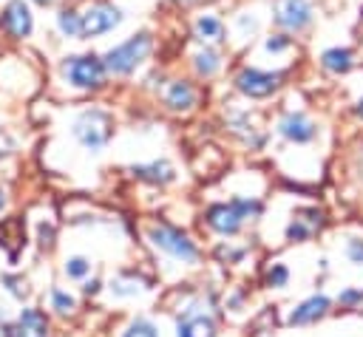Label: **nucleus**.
<instances>
[{"mask_svg":"<svg viewBox=\"0 0 363 337\" xmlns=\"http://www.w3.org/2000/svg\"><path fill=\"white\" fill-rule=\"evenodd\" d=\"M261 212V204L255 198H233L227 204H213L207 210V227L218 235H235L247 218H255Z\"/></svg>","mask_w":363,"mask_h":337,"instance_id":"nucleus-1","label":"nucleus"},{"mask_svg":"<svg viewBox=\"0 0 363 337\" xmlns=\"http://www.w3.org/2000/svg\"><path fill=\"white\" fill-rule=\"evenodd\" d=\"M150 48H153V37H150L147 31H139V34H130L125 42L113 45V48L105 54L102 62H105V68H108L111 74L125 76V74L136 71V65H139L142 59H147Z\"/></svg>","mask_w":363,"mask_h":337,"instance_id":"nucleus-2","label":"nucleus"},{"mask_svg":"<svg viewBox=\"0 0 363 337\" xmlns=\"http://www.w3.org/2000/svg\"><path fill=\"white\" fill-rule=\"evenodd\" d=\"M105 62L96 54H74L62 59V76L79 91H96L105 85Z\"/></svg>","mask_w":363,"mask_h":337,"instance_id":"nucleus-3","label":"nucleus"},{"mask_svg":"<svg viewBox=\"0 0 363 337\" xmlns=\"http://www.w3.org/2000/svg\"><path fill=\"white\" fill-rule=\"evenodd\" d=\"M147 238H150V244L156 249H162L164 255H170V258H176L182 263H196L199 261V246L182 229H176L170 224H153L147 229Z\"/></svg>","mask_w":363,"mask_h":337,"instance_id":"nucleus-4","label":"nucleus"},{"mask_svg":"<svg viewBox=\"0 0 363 337\" xmlns=\"http://www.w3.org/2000/svg\"><path fill=\"white\" fill-rule=\"evenodd\" d=\"M111 116L105 113V110H99V108H88V110H82L79 116H77V122H74V136H77V142L82 144V147H88V150H102L105 144H108V139H111Z\"/></svg>","mask_w":363,"mask_h":337,"instance_id":"nucleus-5","label":"nucleus"},{"mask_svg":"<svg viewBox=\"0 0 363 337\" xmlns=\"http://www.w3.org/2000/svg\"><path fill=\"white\" fill-rule=\"evenodd\" d=\"M122 23V8L113 6V3H94L82 11V40H91V37H102L108 31H113L116 25Z\"/></svg>","mask_w":363,"mask_h":337,"instance_id":"nucleus-6","label":"nucleus"},{"mask_svg":"<svg viewBox=\"0 0 363 337\" xmlns=\"http://www.w3.org/2000/svg\"><path fill=\"white\" fill-rule=\"evenodd\" d=\"M284 82V74H272V71H258V68H241L235 76V88L250 96V99H264L272 96Z\"/></svg>","mask_w":363,"mask_h":337,"instance_id":"nucleus-7","label":"nucleus"},{"mask_svg":"<svg viewBox=\"0 0 363 337\" xmlns=\"http://www.w3.org/2000/svg\"><path fill=\"white\" fill-rule=\"evenodd\" d=\"M0 28H3L11 40L28 37L31 28H34V17H31L28 3H23V0H9L6 8L0 11Z\"/></svg>","mask_w":363,"mask_h":337,"instance_id":"nucleus-8","label":"nucleus"},{"mask_svg":"<svg viewBox=\"0 0 363 337\" xmlns=\"http://www.w3.org/2000/svg\"><path fill=\"white\" fill-rule=\"evenodd\" d=\"M278 133H281L284 139L295 142V144H306V142H312V139L318 136V125H315L306 113H301V110H289V113L281 116V122H278Z\"/></svg>","mask_w":363,"mask_h":337,"instance_id":"nucleus-9","label":"nucleus"},{"mask_svg":"<svg viewBox=\"0 0 363 337\" xmlns=\"http://www.w3.org/2000/svg\"><path fill=\"white\" fill-rule=\"evenodd\" d=\"M275 23L286 31H303L312 23V6L306 0H281L275 6Z\"/></svg>","mask_w":363,"mask_h":337,"instance_id":"nucleus-10","label":"nucleus"},{"mask_svg":"<svg viewBox=\"0 0 363 337\" xmlns=\"http://www.w3.org/2000/svg\"><path fill=\"white\" fill-rule=\"evenodd\" d=\"M176 337H216V320H213L204 309L190 306V309L179 317Z\"/></svg>","mask_w":363,"mask_h":337,"instance_id":"nucleus-11","label":"nucleus"},{"mask_svg":"<svg viewBox=\"0 0 363 337\" xmlns=\"http://www.w3.org/2000/svg\"><path fill=\"white\" fill-rule=\"evenodd\" d=\"M320 227H323V212L318 207H301V210H295V215L286 227V238L289 241H309Z\"/></svg>","mask_w":363,"mask_h":337,"instance_id":"nucleus-12","label":"nucleus"},{"mask_svg":"<svg viewBox=\"0 0 363 337\" xmlns=\"http://www.w3.org/2000/svg\"><path fill=\"white\" fill-rule=\"evenodd\" d=\"M9 337H48V320L40 309H23L9 326Z\"/></svg>","mask_w":363,"mask_h":337,"instance_id":"nucleus-13","label":"nucleus"},{"mask_svg":"<svg viewBox=\"0 0 363 337\" xmlns=\"http://www.w3.org/2000/svg\"><path fill=\"white\" fill-rule=\"evenodd\" d=\"M326 312H329V297L315 295V297H309V300H303L301 306H295V309H292L289 323H292V326H309V323L320 320Z\"/></svg>","mask_w":363,"mask_h":337,"instance_id":"nucleus-14","label":"nucleus"},{"mask_svg":"<svg viewBox=\"0 0 363 337\" xmlns=\"http://www.w3.org/2000/svg\"><path fill=\"white\" fill-rule=\"evenodd\" d=\"M164 105L170 110H190L196 105V88L187 82V79H173L164 91Z\"/></svg>","mask_w":363,"mask_h":337,"instance_id":"nucleus-15","label":"nucleus"},{"mask_svg":"<svg viewBox=\"0 0 363 337\" xmlns=\"http://www.w3.org/2000/svg\"><path fill=\"white\" fill-rule=\"evenodd\" d=\"M130 173H133L136 178L147 181V184H170V181L176 178L173 164H170V161H164V159L150 161V164H136V167H130Z\"/></svg>","mask_w":363,"mask_h":337,"instance_id":"nucleus-16","label":"nucleus"},{"mask_svg":"<svg viewBox=\"0 0 363 337\" xmlns=\"http://www.w3.org/2000/svg\"><path fill=\"white\" fill-rule=\"evenodd\" d=\"M320 65L329 71V74H346L352 65H354V51L352 48H340V45H335V48H326L323 54H320Z\"/></svg>","mask_w":363,"mask_h":337,"instance_id":"nucleus-17","label":"nucleus"},{"mask_svg":"<svg viewBox=\"0 0 363 337\" xmlns=\"http://www.w3.org/2000/svg\"><path fill=\"white\" fill-rule=\"evenodd\" d=\"M196 37L201 42H221L224 40V23L216 14H201L196 20Z\"/></svg>","mask_w":363,"mask_h":337,"instance_id":"nucleus-18","label":"nucleus"},{"mask_svg":"<svg viewBox=\"0 0 363 337\" xmlns=\"http://www.w3.org/2000/svg\"><path fill=\"white\" fill-rule=\"evenodd\" d=\"M23 238H26V232H23V221L9 218V221L0 224V246H6L11 255L17 252V246L23 244Z\"/></svg>","mask_w":363,"mask_h":337,"instance_id":"nucleus-19","label":"nucleus"},{"mask_svg":"<svg viewBox=\"0 0 363 337\" xmlns=\"http://www.w3.org/2000/svg\"><path fill=\"white\" fill-rule=\"evenodd\" d=\"M147 289V280L136 278V275H116L113 283H111V292L116 297H130V295H139Z\"/></svg>","mask_w":363,"mask_h":337,"instance_id":"nucleus-20","label":"nucleus"},{"mask_svg":"<svg viewBox=\"0 0 363 337\" xmlns=\"http://www.w3.org/2000/svg\"><path fill=\"white\" fill-rule=\"evenodd\" d=\"M57 28L62 37H79L82 34V14L74 8H62L57 14Z\"/></svg>","mask_w":363,"mask_h":337,"instance_id":"nucleus-21","label":"nucleus"},{"mask_svg":"<svg viewBox=\"0 0 363 337\" xmlns=\"http://www.w3.org/2000/svg\"><path fill=\"white\" fill-rule=\"evenodd\" d=\"M193 65H196V71L201 74V76H213L218 68H221V57L213 51V48H201V51H196V57H193Z\"/></svg>","mask_w":363,"mask_h":337,"instance_id":"nucleus-22","label":"nucleus"},{"mask_svg":"<svg viewBox=\"0 0 363 337\" xmlns=\"http://www.w3.org/2000/svg\"><path fill=\"white\" fill-rule=\"evenodd\" d=\"M122 337H159V331H156V326H153L150 320L136 317V320L125 329V334H122Z\"/></svg>","mask_w":363,"mask_h":337,"instance_id":"nucleus-23","label":"nucleus"},{"mask_svg":"<svg viewBox=\"0 0 363 337\" xmlns=\"http://www.w3.org/2000/svg\"><path fill=\"white\" fill-rule=\"evenodd\" d=\"M88 272H91V261H88V258L74 255V258H68V261H65V275H68V278L79 280V278H85Z\"/></svg>","mask_w":363,"mask_h":337,"instance_id":"nucleus-24","label":"nucleus"},{"mask_svg":"<svg viewBox=\"0 0 363 337\" xmlns=\"http://www.w3.org/2000/svg\"><path fill=\"white\" fill-rule=\"evenodd\" d=\"M51 306L57 309V314H71L77 309V300L62 289H51Z\"/></svg>","mask_w":363,"mask_h":337,"instance_id":"nucleus-25","label":"nucleus"},{"mask_svg":"<svg viewBox=\"0 0 363 337\" xmlns=\"http://www.w3.org/2000/svg\"><path fill=\"white\" fill-rule=\"evenodd\" d=\"M286 280H289V269L284 263H272L267 269V275H264V283L267 286H286Z\"/></svg>","mask_w":363,"mask_h":337,"instance_id":"nucleus-26","label":"nucleus"},{"mask_svg":"<svg viewBox=\"0 0 363 337\" xmlns=\"http://www.w3.org/2000/svg\"><path fill=\"white\" fill-rule=\"evenodd\" d=\"M3 283H6V289L14 295V297H28V283L23 280V278H17V275H3Z\"/></svg>","mask_w":363,"mask_h":337,"instance_id":"nucleus-27","label":"nucleus"},{"mask_svg":"<svg viewBox=\"0 0 363 337\" xmlns=\"http://www.w3.org/2000/svg\"><path fill=\"white\" fill-rule=\"evenodd\" d=\"M346 255H349V261L352 263H363V238H349L346 241Z\"/></svg>","mask_w":363,"mask_h":337,"instance_id":"nucleus-28","label":"nucleus"},{"mask_svg":"<svg viewBox=\"0 0 363 337\" xmlns=\"http://www.w3.org/2000/svg\"><path fill=\"white\" fill-rule=\"evenodd\" d=\"M264 48H267L269 54H278V51H286V48H289V37H284V34H272V37H267V42H264Z\"/></svg>","mask_w":363,"mask_h":337,"instance_id":"nucleus-29","label":"nucleus"},{"mask_svg":"<svg viewBox=\"0 0 363 337\" xmlns=\"http://www.w3.org/2000/svg\"><path fill=\"white\" fill-rule=\"evenodd\" d=\"M40 246L43 249H51L54 246V224H40Z\"/></svg>","mask_w":363,"mask_h":337,"instance_id":"nucleus-30","label":"nucleus"},{"mask_svg":"<svg viewBox=\"0 0 363 337\" xmlns=\"http://www.w3.org/2000/svg\"><path fill=\"white\" fill-rule=\"evenodd\" d=\"M363 300V292L360 289H346L343 295H340V303L343 306H354V303H360Z\"/></svg>","mask_w":363,"mask_h":337,"instance_id":"nucleus-31","label":"nucleus"},{"mask_svg":"<svg viewBox=\"0 0 363 337\" xmlns=\"http://www.w3.org/2000/svg\"><path fill=\"white\" fill-rule=\"evenodd\" d=\"M82 289H85V295H96V292H99V280H96V278H94V280H88Z\"/></svg>","mask_w":363,"mask_h":337,"instance_id":"nucleus-32","label":"nucleus"},{"mask_svg":"<svg viewBox=\"0 0 363 337\" xmlns=\"http://www.w3.org/2000/svg\"><path fill=\"white\" fill-rule=\"evenodd\" d=\"M354 113H357V116H360V119H363V96H360V99H357V105H354Z\"/></svg>","mask_w":363,"mask_h":337,"instance_id":"nucleus-33","label":"nucleus"},{"mask_svg":"<svg viewBox=\"0 0 363 337\" xmlns=\"http://www.w3.org/2000/svg\"><path fill=\"white\" fill-rule=\"evenodd\" d=\"M3 210H6V193L0 190V212H3Z\"/></svg>","mask_w":363,"mask_h":337,"instance_id":"nucleus-34","label":"nucleus"},{"mask_svg":"<svg viewBox=\"0 0 363 337\" xmlns=\"http://www.w3.org/2000/svg\"><path fill=\"white\" fill-rule=\"evenodd\" d=\"M34 3H40V6H51V3H57V0H34Z\"/></svg>","mask_w":363,"mask_h":337,"instance_id":"nucleus-35","label":"nucleus"},{"mask_svg":"<svg viewBox=\"0 0 363 337\" xmlns=\"http://www.w3.org/2000/svg\"><path fill=\"white\" fill-rule=\"evenodd\" d=\"M179 3H190V0H179Z\"/></svg>","mask_w":363,"mask_h":337,"instance_id":"nucleus-36","label":"nucleus"},{"mask_svg":"<svg viewBox=\"0 0 363 337\" xmlns=\"http://www.w3.org/2000/svg\"><path fill=\"white\" fill-rule=\"evenodd\" d=\"M360 314H363V306H360Z\"/></svg>","mask_w":363,"mask_h":337,"instance_id":"nucleus-37","label":"nucleus"}]
</instances>
